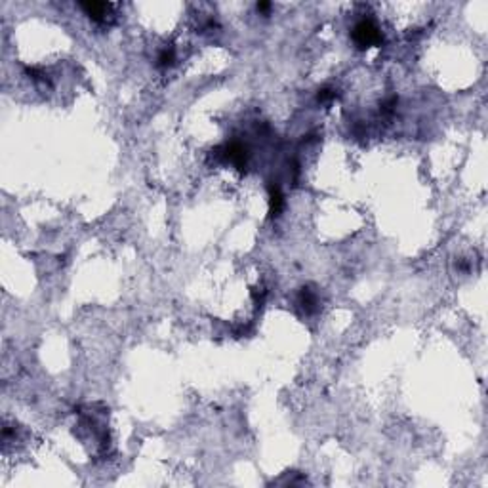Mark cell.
<instances>
[{"label": "cell", "mask_w": 488, "mask_h": 488, "mask_svg": "<svg viewBox=\"0 0 488 488\" xmlns=\"http://www.w3.org/2000/svg\"><path fill=\"white\" fill-rule=\"evenodd\" d=\"M336 96V92L332 90V88H322L318 94H317V99L318 101H328V99H332Z\"/></svg>", "instance_id": "52a82bcc"}, {"label": "cell", "mask_w": 488, "mask_h": 488, "mask_svg": "<svg viewBox=\"0 0 488 488\" xmlns=\"http://www.w3.org/2000/svg\"><path fill=\"white\" fill-rule=\"evenodd\" d=\"M395 105H397V98L393 96V98H389V99L384 103V111H387V113H389V111H393V107H395Z\"/></svg>", "instance_id": "ba28073f"}, {"label": "cell", "mask_w": 488, "mask_h": 488, "mask_svg": "<svg viewBox=\"0 0 488 488\" xmlns=\"http://www.w3.org/2000/svg\"><path fill=\"white\" fill-rule=\"evenodd\" d=\"M353 40L357 42V46L368 48V46H374V44L382 42V33L370 19H363L353 29Z\"/></svg>", "instance_id": "6da1fadb"}, {"label": "cell", "mask_w": 488, "mask_h": 488, "mask_svg": "<svg viewBox=\"0 0 488 488\" xmlns=\"http://www.w3.org/2000/svg\"><path fill=\"white\" fill-rule=\"evenodd\" d=\"M175 59V53L172 48H166V50H162V52L158 53V59H157V65L160 69H164V67H170L172 63H174Z\"/></svg>", "instance_id": "8992f818"}, {"label": "cell", "mask_w": 488, "mask_h": 488, "mask_svg": "<svg viewBox=\"0 0 488 488\" xmlns=\"http://www.w3.org/2000/svg\"><path fill=\"white\" fill-rule=\"evenodd\" d=\"M282 193L277 185H271L269 187V212H271V218H277L280 212H282Z\"/></svg>", "instance_id": "3957f363"}, {"label": "cell", "mask_w": 488, "mask_h": 488, "mask_svg": "<svg viewBox=\"0 0 488 488\" xmlns=\"http://www.w3.org/2000/svg\"><path fill=\"white\" fill-rule=\"evenodd\" d=\"M80 8L84 10V14H86L90 19H94V21H103L111 6L105 4V2H82Z\"/></svg>", "instance_id": "7a4b0ae2"}, {"label": "cell", "mask_w": 488, "mask_h": 488, "mask_svg": "<svg viewBox=\"0 0 488 488\" xmlns=\"http://www.w3.org/2000/svg\"><path fill=\"white\" fill-rule=\"evenodd\" d=\"M227 158L233 162V164H237L239 168H243L244 162H246V151H244V147L241 143H233V145H229L227 147Z\"/></svg>", "instance_id": "277c9868"}, {"label": "cell", "mask_w": 488, "mask_h": 488, "mask_svg": "<svg viewBox=\"0 0 488 488\" xmlns=\"http://www.w3.org/2000/svg\"><path fill=\"white\" fill-rule=\"evenodd\" d=\"M258 10H260V12H269V10H271V4H269V2H258Z\"/></svg>", "instance_id": "9c48e42d"}, {"label": "cell", "mask_w": 488, "mask_h": 488, "mask_svg": "<svg viewBox=\"0 0 488 488\" xmlns=\"http://www.w3.org/2000/svg\"><path fill=\"white\" fill-rule=\"evenodd\" d=\"M299 303H301V307H303L305 311H313L315 305H317V297H315V294L309 290V288H303V290L299 292Z\"/></svg>", "instance_id": "5b68a950"}]
</instances>
